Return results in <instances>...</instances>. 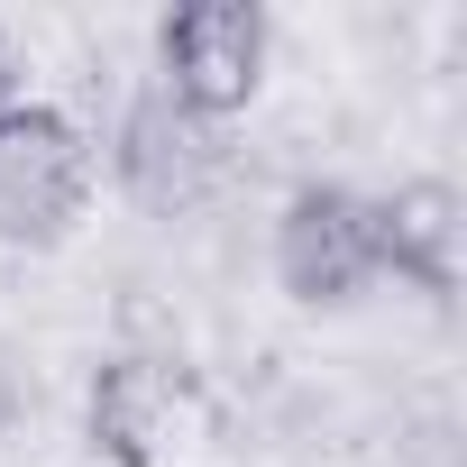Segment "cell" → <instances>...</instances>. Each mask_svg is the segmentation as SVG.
<instances>
[{
    "label": "cell",
    "instance_id": "2",
    "mask_svg": "<svg viewBox=\"0 0 467 467\" xmlns=\"http://www.w3.org/2000/svg\"><path fill=\"white\" fill-rule=\"evenodd\" d=\"M266 266L294 312H348L385 294V248H376V192L348 174H303L275 202L266 229Z\"/></svg>",
    "mask_w": 467,
    "mask_h": 467
},
{
    "label": "cell",
    "instance_id": "5",
    "mask_svg": "<svg viewBox=\"0 0 467 467\" xmlns=\"http://www.w3.org/2000/svg\"><path fill=\"white\" fill-rule=\"evenodd\" d=\"M376 248H385V285L449 312L458 275H467V202L449 174H403L376 192Z\"/></svg>",
    "mask_w": 467,
    "mask_h": 467
},
{
    "label": "cell",
    "instance_id": "3",
    "mask_svg": "<svg viewBox=\"0 0 467 467\" xmlns=\"http://www.w3.org/2000/svg\"><path fill=\"white\" fill-rule=\"evenodd\" d=\"M101 192V147L83 138L74 110L10 92L0 101V248H65L92 220Z\"/></svg>",
    "mask_w": 467,
    "mask_h": 467
},
{
    "label": "cell",
    "instance_id": "7",
    "mask_svg": "<svg viewBox=\"0 0 467 467\" xmlns=\"http://www.w3.org/2000/svg\"><path fill=\"white\" fill-rule=\"evenodd\" d=\"M19 92V74H10V47H0V101H10Z\"/></svg>",
    "mask_w": 467,
    "mask_h": 467
},
{
    "label": "cell",
    "instance_id": "6",
    "mask_svg": "<svg viewBox=\"0 0 467 467\" xmlns=\"http://www.w3.org/2000/svg\"><path fill=\"white\" fill-rule=\"evenodd\" d=\"M110 174H119L147 211H183V202H202V192H211V174H220V129H202V119H183L174 101L138 92V101L119 110Z\"/></svg>",
    "mask_w": 467,
    "mask_h": 467
},
{
    "label": "cell",
    "instance_id": "4",
    "mask_svg": "<svg viewBox=\"0 0 467 467\" xmlns=\"http://www.w3.org/2000/svg\"><path fill=\"white\" fill-rule=\"evenodd\" d=\"M275 74V19L266 0H174L156 19V101H174L202 129H229L239 110H257Z\"/></svg>",
    "mask_w": 467,
    "mask_h": 467
},
{
    "label": "cell",
    "instance_id": "1",
    "mask_svg": "<svg viewBox=\"0 0 467 467\" xmlns=\"http://www.w3.org/2000/svg\"><path fill=\"white\" fill-rule=\"evenodd\" d=\"M83 440L101 467H220L229 403L183 348H110L83 385Z\"/></svg>",
    "mask_w": 467,
    "mask_h": 467
}]
</instances>
